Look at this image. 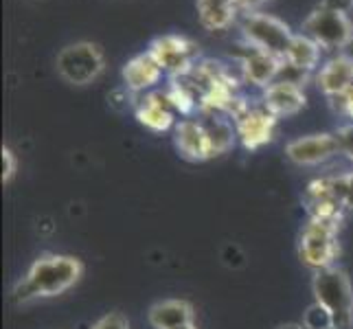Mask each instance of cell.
I'll return each mask as SVG.
<instances>
[{"mask_svg":"<svg viewBox=\"0 0 353 329\" xmlns=\"http://www.w3.org/2000/svg\"><path fill=\"white\" fill-rule=\"evenodd\" d=\"M338 143H340V154H345L349 161H353V121L349 126H343L338 132Z\"/></svg>","mask_w":353,"mask_h":329,"instance_id":"22","label":"cell"},{"mask_svg":"<svg viewBox=\"0 0 353 329\" xmlns=\"http://www.w3.org/2000/svg\"><path fill=\"white\" fill-rule=\"evenodd\" d=\"M301 29L314 42H319L321 48H347L353 42V20L347 14H338L325 7L312 9L307 18L303 20Z\"/></svg>","mask_w":353,"mask_h":329,"instance_id":"7","label":"cell"},{"mask_svg":"<svg viewBox=\"0 0 353 329\" xmlns=\"http://www.w3.org/2000/svg\"><path fill=\"white\" fill-rule=\"evenodd\" d=\"M261 106L268 110V112H272L276 119L294 117L307 106V94L303 90L301 83L288 81V79H276L268 88H263Z\"/></svg>","mask_w":353,"mask_h":329,"instance_id":"11","label":"cell"},{"mask_svg":"<svg viewBox=\"0 0 353 329\" xmlns=\"http://www.w3.org/2000/svg\"><path fill=\"white\" fill-rule=\"evenodd\" d=\"M18 169V158L9 148H3V185H9L11 178L16 176Z\"/></svg>","mask_w":353,"mask_h":329,"instance_id":"23","label":"cell"},{"mask_svg":"<svg viewBox=\"0 0 353 329\" xmlns=\"http://www.w3.org/2000/svg\"><path fill=\"white\" fill-rule=\"evenodd\" d=\"M235 3L243 14H254V11H261L265 5L274 3V0H235Z\"/></svg>","mask_w":353,"mask_h":329,"instance_id":"25","label":"cell"},{"mask_svg":"<svg viewBox=\"0 0 353 329\" xmlns=\"http://www.w3.org/2000/svg\"><path fill=\"white\" fill-rule=\"evenodd\" d=\"M338 228L334 224L316 222L310 219L303 228L299 239V257L312 270H323V268H332L340 255L338 243Z\"/></svg>","mask_w":353,"mask_h":329,"instance_id":"6","label":"cell"},{"mask_svg":"<svg viewBox=\"0 0 353 329\" xmlns=\"http://www.w3.org/2000/svg\"><path fill=\"white\" fill-rule=\"evenodd\" d=\"M321 44L314 42L305 33H294L285 53V64L299 72H312L321 62Z\"/></svg>","mask_w":353,"mask_h":329,"instance_id":"18","label":"cell"},{"mask_svg":"<svg viewBox=\"0 0 353 329\" xmlns=\"http://www.w3.org/2000/svg\"><path fill=\"white\" fill-rule=\"evenodd\" d=\"M316 83L332 99L345 94L353 86V57L343 53L327 59L319 70V75H316Z\"/></svg>","mask_w":353,"mask_h":329,"instance_id":"15","label":"cell"},{"mask_svg":"<svg viewBox=\"0 0 353 329\" xmlns=\"http://www.w3.org/2000/svg\"><path fill=\"white\" fill-rule=\"evenodd\" d=\"M174 145L178 154L191 163H204L213 158L209 130L198 119H180L174 128Z\"/></svg>","mask_w":353,"mask_h":329,"instance_id":"10","label":"cell"},{"mask_svg":"<svg viewBox=\"0 0 353 329\" xmlns=\"http://www.w3.org/2000/svg\"><path fill=\"white\" fill-rule=\"evenodd\" d=\"M83 275V263L70 255H40L14 288V299L18 303H29L33 299H51L64 295L75 286Z\"/></svg>","mask_w":353,"mask_h":329,"instance_id":"1","label":"cell"},{"mask_svg":"<svg viewBox=\"0 0 353 329\" xmlns=\"http://www.w3.org/2000/svg\"><path fill=\"white\" fill-rule=\"evenodd\" d=\"M134 114H137L139 123L145 126L152 132H167L176 128V110L169 103L165 92H145L137 108H134Z\"/></svg>","mask_w":353,"mask_h":329,"instance_id":"13","label":"cell"},{"mask_svg":"<svg viewBox=\"0 0 353 329\" xmlns=\"http://www.w3.org/2000/svg\"><path fill=\"white\" fill-rule=\"evenodd\" d=\"M92 329H130V321L121 312H110L101 316V319L92 325Z\"/></svg>","mask_w":353,"mask_h":329,"instance_id":"21","label":"cell"},{"mask_svg":"<svg viewBox=\"0 0 353 329\" xmlns=\"http://www.w3.org/2000/svg\"><path fill=\"white\" fill-rule=\"evenodd\" d=\"M279 329H303V327H299V325H283V327H279Z\"/></svg>","mask_w":353,"mask_h":329,"instance_id":"28","label":"cell"},{"mask_svg":"<svg viewBox=\"0 0 353 329\" xmlns=\"http://www.w3.org/2000/svg\"><path fill=\"white\" fill-rule=\"evenodd\" d=\"M334 101H338V110H340V114H345L353 121V86L345 92V94H340L336 97Z\"/></svg>","mask_w":353,"mask_h":329,"instance_id":"24","label":"cell"},{"mask_svg":"<svg viewBox=\"0 0 353 329\" xmlns=\"http://www.w3.org/2000/svg\"><path fill=\"white\" fill-rule=\"evenodd\" d=\"M165 94H167V99L176 112L185 114V117H191L193 112H196V108H200V97L196 94V90H193L191 86H187V83L182 81V77L172 79Z\"/></svg>","mask_w":353,"mask_h":329,"instance_id":"20","label":"cell"},{"mask_svg":"<svg viewBox=\"0 0 353 329\" xmlns=\"http://www.w3.org/2000/svg\"><path fill=\"white\" fill-rule=\"evenodd\" d=\"M283 64H285V59L248 46L246 55H243L239 62L241 79L246 83H252V86H257V88H268L270 83L276 81L279 75H281Z\"/></svg>","mask_w":353,"mask_h":329,"instance_id":"12","label":"cell"},{"mask_svg":"<svg viewBox=\"0 0 353 329\" xmlns=\"http://www.w3.org/2000/svg\"><path fill=\"white\" fill-rule=\"evenodd\" d=\"M336 154H340V143L336 134L330 132L307 134V137H299L285 145V156L299 167L323 165Z\"/></svg>","mask_w":353,"mask_h":329,"instance_id":"9","label":"cell"},{"mask_svg":"<svg viewBox=\"0 0 353 329\" xmlns=\"http://www.w3.org/2000/svg\"><path fill=\"white\" fill-rule=\"evenodd\" d=\"M148 51L172 79L191 75L200 59V46L185 35H158L150 42Z\"/></svg>","mask_w":353,"mask_h":329,"instance_id":"5","label":"cell"},{"mask_svg":"<svg viewBox=\"0 0 353 329\" xmlns=\"http://www.w3.org/2000/svg\"><path fill=\"white\" fill-rule=\"evenodd\" d=\"M174 329H198L193 323H189V325H180V327H174Z\"/></svg>","mask_w":353,"mask_h":329,"instance_id":"27","label":"cell"},{"mask_svg":"<svg viewBox=\"0 0 353 329\" xmlns=\"http://www.w3.org/2000/svg\"><path fill=\"white\" fill-rule=\"evenodd\" d=\"M321 7L349 16V11L353 9V0H321Z\"/></svg>","mask_w":353,"mask_h":329,"instance_id":"26","label":"cell"},{"mask_svg":"<svg viewBox=\"0 0 353 329\" xmlns=\"http://www.w3.org/2000/svg\"><path fill=\"white\" fill-rule=\"evenodd\" d=\"M209 130V139H211V148H213V158L226 154L230 148L235 145L237 130L230 123V119H224L222 114H211L209 123H204Z\"/></svg>","mask_w":353,"mask_h":329,"instance_id":"19","label":"cell"},{"mask_svg":"<svg viewBox=\"0 0 353 329\" xmlns=\"http://www.w3.org/2000/svg\"><path fill=\"white\" fill-rule=\"evenodd\" d=\"M316 306L332 321V329H353V288L345 270L332 266L316 270L312 279Z\"/></svg>","mask_w":353,"mask_h":329,"instance_id":"2","label":"cell"},{"mask_svg":"<svg viewBox=\"0 0 353 329\" xmlns=\"http://www.w3.org/2000/svg\"><path fill=\"white\" fill-rule=\"evenodd\" d=\"M276 117L268 112L263 106H248L243 112L233 121L237 130V139L241 141L243 150L257 152L272 143L276 130Z\"/></svg>","mask_w":353,"mask_h":329,"instance_id":"8","label":"cell"},{"mask_svg":"<svg viewBox=\"0 0 353 329\" xmlns=\"http://www.w3.org/2000/svg\"><path fill=\"white\" fill-rule=\"evenodd\" d=\"M105 68V55L99 44L75 42L64 46L55 57V70L70 86H88Z\"/></svg>","mask_w":353,"mask_h":329,"instance_id":"3","label":"cell"},{"mask_svg":"<svg viewBox=\"0 0 353 329\" xmlns=\"http://www.w3.org/2000/svg\"><path fill=\"white\" fill-rule=\"evenodd\" d=\"M163 68L156 64V59L150 55V51L134 55L132 59H128L123 70H121V77H123L125 88L134 94L148 92L152 90L158 81L163 79Z\"/></svg>","mask_w":353,"mask_h":329,"instance_id":"14","label":"cell"},{"mask_svg":"<svg viewBox=\"0 0 353 329\" xmlns=\"http://www.w3.org/2000/svg\"><path fill=\"white\" fill-rule=\"evenodd\" d=\"M198 20L211 33L226 31L233 27V22L239 14V7L235 0H196Z\"/></svg>","mask_w":353,"mask_h":329,"instance_id":"17","label":"cell"},{"mask_svg":"<svg viewBox=\"0 0 353 329\" xmlns=\"http://www.w3.org/2000/svg\"><path fill=\"white\" fill-rule=\"evenodd\" d=\"M148 321L154 329H174L196 321V310L185 299H165L150 308Z\"/></svg>","mask_w":353,"mask_h":329,"instance_id":"16","label":"cell"},{"mask_svg":"<svg viewBox=\"0 0 353 329\" xmlns=\"http://www.w3.org/2000/svg\"><path fill=\"white\" fill-rule=\"evenodd\" d=\"M241 38L248 46L259 48V51L272 53L285 59L290 42L294 38L290 24L272 14L254 11V14H243L241 20Z\"/></svg>","mask_w":353,"mask_h":329,"instance_id":"4","label":"cell"}]
</instances>
